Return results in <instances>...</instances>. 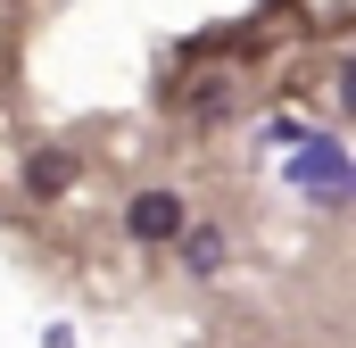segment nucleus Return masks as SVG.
I'll use <instances>...</instances> for the list:
<instances>
[{
  "mask_svg": "<svg viewBox=\"0 0 356 348\" xmlns=\"http://www.w3.org/2000/svg\"><path fill=\"white\" fill-rule=\"evenodd\" d=\"M290 182H298L307 199H323V207H340V199L356 191V182H348V158H340L332 141H298V150H290Z\"/></svg>",
  "mask_w": 356,
  "mask_h": 348,
  "instance_id": "f257e3e1",
  "label": "nucleus"
},
{
  "mask_svg": "<svg viewBox=\"0 0 356 348\" xmlns=\"http://www.w3.org/2000/svg\"><path fill=\"white\" fill-rule=\"evenodd\" d=\"M124 232H133V241H149V249H158V241H175V232H182V199H175V191H141V199L124 207Z\"/></svg>",
  "mask_w": 356,
  "mask_h": 348,
  "instance_id": "f03ea898",
  "label": "nucleus"
},
{
  "mask_svg": "<svg viewBox=\"0 0 356 348\" xmlns=\"http://www.w3.org/2000/svg\"><path fill=\"white\" fill-rule=\"evenodd\" d=\"M67 182H75V158H67V150H33V158H25V191H33V199H58Z\"/></svg>",
  "mask_w": 356,
  "mask_h": 348,
  "instance_id": "7ed1b4c3",
  "label": "nucleus"
},
{
  "mask_svg": "<svg viewBox=\"0 0 356 348\" xmlns=\"http://www.w3.org/2000/svg\"><path fill=\"white\" fill-rule=\"evenodd\" d=\"M175 241H191V249H182V258H191V274H216V265H224V232H207V224H182Z\"/></svg>",
  "mask_w": 356,
  "mask_h": 348,
  "instance_id": "20e7f679",
  "label": "nucleus"
},
{
  "mask_svg": "<svg viewBox=\"0 0 356 348\" xmlns=\"http://www.w3.org/2000/svg\"><path fill=\"white\" fill-rule=\"evenodd\" d=\"M191 108H199V116H216V108H224V84H216V75H199V84H191Z\"/></svg>",
  "mask_w": 356,
  "mask_h": 348,
  "instance_id": "39448f33",
  "label": "nucleus"
}]
</instances>
